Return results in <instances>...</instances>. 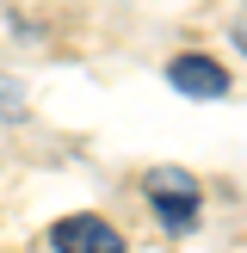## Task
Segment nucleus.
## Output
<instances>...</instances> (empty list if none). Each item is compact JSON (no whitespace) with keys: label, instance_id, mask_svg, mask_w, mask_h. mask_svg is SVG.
<instances>
[{"label":"nucleus","instance_id":"obj_4","mask_svg":"<svg viewBox=\"0 0 247 253\" xmlns=\"http://www.w3.org/2000/svg\"><path fill=\"white\" fill-rule=\"evenodd\" d=\"M0 118H25V86H12L0 74Z\"/></svg>","mask_w":247,"mask_h":253},{"label":"nucleus","instance_id":"obj_1","mask_svg":"<svg viewBox=\"0 0 247 253\" xmlns=\"http://www.w3.org/2000/svg\"><path fill=\"white\" fill-rule=\"evenodd\" d=\"M142 192H148V204H155V216L167 222L173 235H185V229H198V179L185 167H155L142 179Z\"/></svg>","mask_w":247,"mask_h":253},{"label":"nucleus","instance_id":"obj_3","mask_svg":"<svg viewBox=\"0 0 247 253\" xmlns=\"http://www.w3.org/2000/svg\"><path fill=\"white\" fill-rule=\"evenodd\" d=\"M167 81H173V93H185V99H222L229 93V68L210 62V56H173Z\"/></svg>","mask_w":247,"mask_h":253},{"label":"nucleus","instance_id":"obj_5","mask_svg":"<svg viewBox=\"0 0 247 253\" xmlns=\"http://www.w3.org/2000/svg\"><path fill=\"white\" fill-rule=\"evenodd\" d=\"M229 31H235V43L247 49V12H241V19H235V25H229Z\"/></svg>","mask_w":247,"mask_h":253},{"label":"nucleus","instance_id":"obj_2","mask_svg":"<svg viewBox=\"0 0 247 253\" xmlns=\"http://www.w3.org/2000/svg\"><path fill=\"white\" fill-rule=\"evenodd\" d=\"M49 247L56 253H124V235L105 216H62L49 229Z\"/></svg>","mask_w":247,"mask_h":253}]
</instances>
